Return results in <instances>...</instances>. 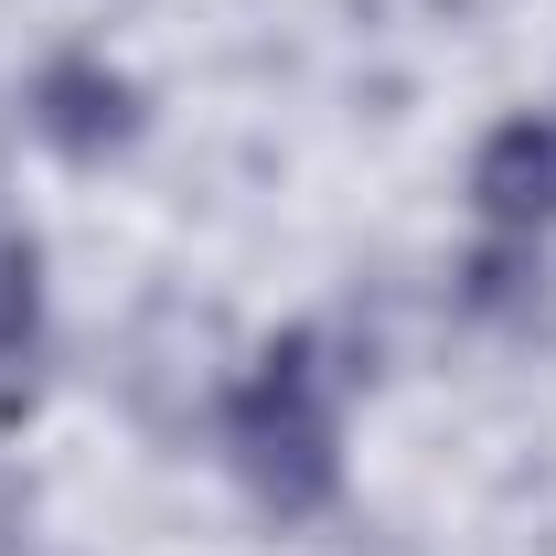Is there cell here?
<instances>
[{"label": "cell", "mask_w": 556, "mask_h": 556, "mask_svg": "<svg viewBox=\"0 0 556 556\" xmlns=\"http://www.w3.org/2000/svg\"><path fill=\"white\" fill-rule=\"evenodd\" d=\"M225 460L268 514H321L343 492V364L321 332H278L225 386Z\"/></svg>", "instance_id": "obj_1"}, {"label": "cell", "mask_w": 556, "mask_h": 556, "mask_svg": "<svg viewBox=\"0 0 556 556\" xmlns=\"http://www.w3.org/2000/svg\"><path fill=\"white\" fill-rule=\"evenodd\" d=\"M22 118H33V139L54 161H118L139 139V118H150V97L108 54H43L33 86H22Z\"/></svg>", "instance_id": "obj_2"}, {"label": "cell", "mask_w": 556, "mask_h": 556, "mask_svg": "<svg viewBox=\"0 0 556 556\" xmlns=\"http://www.w3.org/2000/svg\"><path fill=\"white\" fill-rule=\"evenodd\" d=\"M471 214L492 236H546L556 225V118H503L471 150Z\"/></svg>", "instance_id": "obj_3"}, {"label": "cell", "mask_w": 556, "mask_h": 556, "mask_svg": "<svg viewBox=\"0 0 556 556\" xmlns=\"http://www.w3.org/2000/svg\"><path fill=\"white\" fill-rule=\"evenodd\" d=\"M214 353H225L214 311H182V353H161V332L139 321V343H129V396H139V417H150V428H193V417L225 396Z\"/></svg>", "instance_id": "obj_4"}, {"label": "cell", "mask_w": 556, "mask_h": 556, "mask_svg": "<svg viewBox=\"0 0 556 556\" xmlns=\"http://www.w3.org/2000/svg\"><path fill=\"white\" fill-rule=\"evenodd\" d=\"M33 353H43V247L0 204V428L33 407Z\"/></svg>", "instance_id": "obj_5"}]
</instances>
